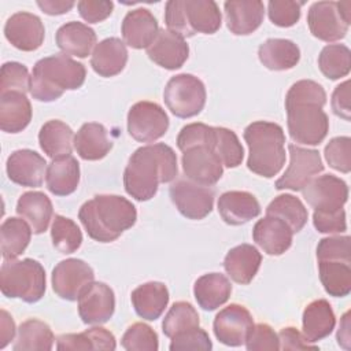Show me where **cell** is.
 <instances>
[{
	"mask_svg": "<svg viewBox=\"0 0 351 351\" xmlns=\"http://www.w3.org/2000/svg\"><path fill=\"white\" fill-rule=\"evenodd\" d=\"M325 103V89L313 80H300L289 88L285 96L287 125L295 143L319 145L325 140L329 132V119L322 110Z\"/></svg>",
	"mask_w": 351,
	"mask_h": 351,
	"instance_id": "cell-1",
	"label": "cell"
},
{
	"mask_svg": "<svg viewBox=\"0 0 351 351\" xmlns=\"http://www.w3.org/2000/svg\"><path fill=\"white\" fill-rule=\"evenodd\" d=\"M178 174L177 155L165 143L148 144L137 148L123 171V186L129 196L138 202L152 199L159 184L176 180Z\"/></svg>",
	"mask_w": 351,
	"mask_h": 351,
	"instance_id": "cell-2",
	"label": "cell"
},
{
	"mask_svg": "<svg viewBox=\"0 0 351 351\" xmlns=\"http://www.w3.org/2000/svg\"><path fill=\"white\" fill-rule=\"evenodd\" d=\"M78 218L90 239L111 243L136 223L137 210L126 197L96 195L81 206Z\"/></svg>",
	"mask_w": 351,
	"mask_h": 351,
	"instance_id": "cell-3",
	"label": "cell"
},
{
	"mask_svg": "<svg viewBox=\"0 0 351 351\" xmlns=\"http://www.w3.org/2000/svg\"><path fill=\"white\" fill-rule=\"evenodd\" d=\"M85 66L69 55L56 53L40 59L32 70L30 93L38 101H53L64 90H74L84 85Z\"/></svg>",
	"mask_w": 351,
	"mask_h": 351,
	"instance_id": "cell-4",
	"label": "cell"
},
{
	"mask_svg": "<svg viewBox=\"0 0 351 351\" xmlns=\"http://www.w3.org/2000/svg\"><path fill=\"white\" fill-rule=\"evenodd\" d=\"M248 145L247 167L262 177L271 178L285 163V134L278 123L255 121L244 129Z\"/></svg>",
	"mask_w": 351,
	"mask_h": 351,
	"instance_id": "cell-5",
	"label": "cell"
},
{
	"mask_svg": "<svg viewBox=\"0 0 351 351\" xmlns=\"http://www.w3.org/2000/svg\"><path fill=\"white\" fill-rule=\"evenodd\" d=\"M165 23L169 30L185 38L196 33H215L221 27L222 15L213 0H170L165 5Z\"/></svg>",
	"mask_w": 351,
	"mask_h": 351,
	"instance_id": "cell-6",
	"label": "cell"
},
{
	"mask_svg": "<svg viewBox=\"0 0 351 351\" xmlns=\"http://www.w3.org/2000/svg\"><path fill=\"white\" fill-rule=\"evenodd\" d=\"M0 289L7 298L36 303L45 293V270L32 258L4 261L0 269Z\"/></svg>",
	"mask_w": 351,
	"mask_h": 351,
	"instance_id": "cell-7",
	"label": "cell"
},
{
	"mask_svg": "<svg viewBox=\"0 0 351 351\" xmlns=\"http://www.w3.org/2000/svg\"><path fill=\"white\" fill-rule=\"evenodd\" d=\"M351 1H315L307 12V25L314 37L333 43L348 33Z\"/></svg>",
	"mask_w": 351,
	"mask_h": 351,
	"instance_id": "cell-8",
	"label": "cell"
},
{
	"mask_svg": "<svg viewBox=\"0 0 351 351\" xmlns=\"http://www.w3.org/2000/svg\"><path fill=\"white\" fill-rule=\"evenodd\" d=\"M206 88L202 80L192 74L171 77L163 90V100L173 115L192 118L202 112L206 104Z\"/></svg>",
	"mask_w": 351,
	"mask_h": 351,
	"instance_id": "cell-9",
	"label": "cell"
},
{
	"mask_svg": "<svg viewBox=\"0 0 351 351\" xmlns=\"http://www.w3.org/2000/svg\"><path fill=\"white\" fill-rule=\"evenodd\" d=\"M169 129L166 111L154 101H137L128 112V132L138 143H154Z\"/></svg>",
	"mask_w": 351,
	"mask_h": 351,
	"instance_id": "cell-10",
	"label": "cell"
},
{
	"mask_svg": "<svg viewBox=\"0 0 351 351\" xmlns=\"http://www.w3.org/2000/svg\"><path fill=\"white\" fill-rule=\"evenodd\" d=\"M289 165L285 173L276 181L274 186L278 191H300L315 174L324 170L321 155L317 149L303 148L296 144L288 145Z\"/></svg>",
	"mask_w": 351,
	"mask_h": 351,
	"instance_id": "cell-11",
	"label": "cell"
},
{
	"mask_svg": "<svg viewBox=\"0 0 351 351\" xmlns=\"http://www.w3.org/2000/svg\"><path fill=\"white\" fill-rule=\"evenodd\" d=\"M176 208L188 219H203L214 206V191L189 180H177L169 189Z\"/></svg>",
	"mask_w": 351,
	"mask_h": 351,
	"instance_id": "cell-12",
	"label": "cell"
},
{
	"mask_svg": "<svg viewBox=\"0 0 351 351\" xmlns=\"http://www.w3.org/2000/svg\"><path fill=\"white\" fill-rule=\"evenodd\" d=\"M300 191L308 206L321 213L340 210L348 199L346 181L333 174L313 177Z\"/></svg>",
	"mask_w": 351,
	"mask_h": 351,
	"instance_id": "cell-13",
	"label": "cell"
},
{
	"mask_svg": "<svg viewBox=\"0 0 351 351\" xmlns=\"http://www.w3.org/2000/svg\"><path fill=\"white\" fill-rule=\"evenodd\" d=\"M95 280L93 269L82 259L69 258L60 261L52 270L53 292L69 302L78 300L81 292Z\"/></svg>",
	"mask_w": 351,
	"mask_h": 351,
	"instance_id": "cell-14",
	"label": "cell"
},
{
	"mask_svg": "<svg viewBox=\"0 0 351 351\" xmlns=\"http://www.w3.org/2000/svg\"><path fill=\"white\" fill-rule=\"evenodd\" d=\"M181 165L189 181L204 186L217 184L223 174V166L208 144H197L182 151Z\"/></svg>",
	"mask_w": 351,
	"mask_h": 351,
	"instance_id": "cell-15",
	"label": "cell"
},
{
	"mask_svg": "<svg viewBox=\"0 0 351 351\" xmlns=\"http://www.w3.org/2000/svg\"><path fill=\"white\" fill-rule=\"evenodd\" d=\"M252 326L254 318L251 313L237 303H232L219 310L213 322L217 340L229 347L244 344Z\"/></svg>",
	"mask_w": 351,
	"mask_h": 351,
	"instance_id": "cell-16",
	"label": "cell"
},
{
	"mask_svg": "<svg viewBox=\"0 0 351 351\" xmlns=\"http://www.w3.org/2000/svg\"><path fill=\"white\" fill-rule=\"evenodd\" d=\"M115 311L114 291L104 282L92 281L78 298V314L86 325L107 322Z\"/></svg>",
	"mask_w": 351,
	"mask_h": 351,
	"instance_id": "cell-17",
	"label": "cell"
},
{
	"mask_svg": "<svg viewBox=\"0 0 351 351\" xmlns=\"http://www.w3.org/2000/svg\"><path fill=\"white\" fill-rule=\"evenodd\" d=\"M4 36L16 49L32 52L41 47L45 37V27L37 15L21 11L7 19Z\"/></svg>",
	"mask_w": 351,
	"mask_h": 351,
	"instance_id": "cell-18",
	"label": "cell"
},
{
	"mask_svg": "<svg viewBox=\"0 0 351 351\" xmlns=\"http://www.w3.org/2000/svg\"><path fill=\"white\" fill-rule=\"evenodd\" d=\"M5 170L14 184L37 188L43 185L47 162L33 149H16L8 156Z\"/></svg>",
	"mask_w": 351,
	"mask_h": 351,
	"instance_id": "cell-19",
	"label": "cell"
},
{
	"mask_svg": "<svg viewBox=\"0 0 351 351\" xmlns=\"http://www.w3.org/2000/svg\"><path fill=\"white\" fill-rule=\"evenodd\" d=\"M148 58L166 70L182 67L189 56L185 38L169 29H160L152 44L147 48Z\"/></svg>",
	"mask_w": 351,
	"mask_h": 351,
	"instance_id": "cell-20",
	"label": "cell"
},
{
	"mask_svg": "<svg viewBox=\"0 0 351 351\" xmlns=\"http://www.w3.org/2000/svg\"><path fill=\"white\" fill-rule=\"evenodd\" d=\"M293 232L282 219L266 215L259 219L252 229L254 241L267 255L278 256L289 250L292 245Z\"/></svg>",
	"mask_w": 351,
	"mask_h": 351,
	"instance_id": "cell-21",
	"label": "cell"
},
{
	"mask_svg": "<svg viewBox=\"0 0 351 351\" xmlns=\"http://www.w3.org/2000/svg\"><path fill=\"white\" fill-rule=\"evenodd\" d=\"M225 21L230 33L247 36L263 22L265 5L259 0H229L223 3Z\"/></svg>",
	"mask_w": 351,
	"mask_h": 351,
	"instance_id": "cell-22",
	"label": "cell"
},
{
	"mask_svg": "<svg viewBox=\"0 0 351 351\" xmlns=\"http://www.w3.org/2000/svg\"><path fill=\"white\" fill-rule=\"evenodd\" d=\"M121 32L126 45L134 49H143L152 44L159 33V26L149 10L136 8L125 15Z\"/></svg>",
	"mask_w": 351,
	"mask_h": 351,
	"instance_id": "cell-23",
	"label": "cell"
},
{
	"mask_svg": "<svg viewBox=\"0 0 351 351\" xmlns=\"http://www.w3.org/2000/svg\"><path fill=\"white\" fill-rule=\"evenodd\" d=\"M218 213L228 225H243L261 214L256 197L245 191H228L218 199Z\"/></svg>",
	"mask_w": 351,
	"mask_h": 351,
	"instance_id": "cell-24",
	"label": "cell"
},
{
	"mask_svg": "<svg viewBox=\"0 0 351 351\" xmlns=\"http://www.w3.org/2000/svg\"><path fill=\"white\" fill-rule=\"evenodd\" d=\"M128 62L126 44L118 37H108L97 43L90 56V66L100 77L119 74Z\"/></svg>",
	"mask_w": 351,
	"mask_h": 351,
	"instance_id": "cell-25",
	"label": "cell"
},
{
	"mask_svg": "<svg viewBox=\"0 0 351 351\" xmlns=\"http://www.w3.org/2000/svg\"><path fill=\"white\" fill-rule=\"evenodd\" d=\"M47 189L55 196L71 195L80 184V163L73 155L51 160L45 171Z\"/></svg>",
	"mask_w": 351,
	"mask_h": 351,
	"instance_id": "cell-26",
	"label": "cell"
},
{
	"mask_svg": "<svg viewBox=\"0 0 351 351\" xmlns=\"http://www.w3.org/2000/svg\"><path fill=\"white\" fill-rule=\"evenodd\" d=\"M262 262V255L251 244H240L229 250L223 259V269L237 284L247 285L256 276Z\"/></svg>",
	"mask_w": 351,
	"mask_h": 351,
	"instance_id": "cell-27",
	"label": "cell"
},
{
	"mask_svg": "<svg viewBox=\"0 0 351 351\" xmlns=\"http://www.w3.org/2000/svg\"><path fill=\"white\" fill-rule=\"evenodd\" d=\"M55 41L64 55L84 59L96 45V33L88 25L71 21L58 29Z\"/></svg>",
	"mask_w": 351,
	"mask_h": 351,
	"instance_id": "cell-28",
	"label": "cell"
},
{
	"mask_svg": "<svg viewBox=\"0 0 351 351\" xmlns=\"http://www.w3.org/2000/svg\"><path fill=\"white\" fill-rule=\"evenodd\" d=\"M130 299L138 317L147 321H155L163 314L170 296L163 282L149 281L138 285L132 292Z\"/></svg>",
	"mask_w": 351,
	"mask_h": 351,
	"instance_id": "cell-29",
	"label": "cell"
},
{
	"mask_svg": "<svg viewBox=\"0 0 351 351\" xmlns=\"http://www.w3.org/2000/svg\"><path fill=\"white\" fill-rule=\"evenodd\" d=\"M74 148L84 160H99L111 151L112 140L104 125L86 122L74 136Z\"/></svg>",
	"mask_w": 351,
	"mask_h": 351,
	"instance_id": "cell-30",
	"label": "cell"
},
{
	"mask_svg": "<svg viewBox=\"0 0 351 351\" xmlns=\"http://www.w3.org/2000/svg\"><path fill=\"white\" fill-rule=\"evenodd\" d=\"M32 104L22 92L0 95V129L5 133H19L32 121Z\"/></svg>",
	"mask_w": 351,
	"mask_h": 351,
	"instance_id": "cell-31",
	"label": "cell"
},
{
	"mask_svg": "<svg viewBox=\"0 0 351 351\" xmlns=\"http://www.w3.org/2000/svg\"><path fill=\"white\" fill-rule=\"evenodd\" d=\"M303 335L310 343L319 341L328 337L336 325V317L330 303L326 299H317L304 307Z\"/></svg>",
	"mask_w": 351,
	"mask_h": 351,
	"instance_id": "cell-32",
	"label": "cell"
},
{
	"mask_svg": "<svg viewBox=\"0 0 351 351\" xmlns=\"http://www.w3.org/2000/svg\"><path fill=\"white\" fill-rule=\"evenodd\" d=\"M232 284L229 278L221 273H207L200 276L193 285V295L206 311H213L229 300Z\"/></svg>",
	"mask_w": 351,
	"mask_h": 351,
	"instance_id": "cell-33",
	"label": "cell"
},
{
	"mask_svg": "<svg viewBox=\"0 0 351 351\" xmlns=\"http://www.w3.org/2000/svg\"><path fill=\"white\" fill-rule=\"evenodd\" d=\"M16 213L27 221L33 233H44L52 219L53 208L49 197L38 191H29L19 196L16 203Z\"/></svg>",
	"mask_w": 351,
	"mask_h": 351,
	"instance_id": "cell-34",
	"label": "cell"
},
{
	"mask_svg": "<svg viewBox=\"0 0 351 351\" xmlns=\"http://www.w3.org/2000/svg\"><path fill=\"white\" fill-rule=\"evenodd\" d=\"M261 63L273 71H282L295 67L300 60L299 47L287 38H267L258 48Z\"/></svg>",
	"mask_w": 351,
	"mask_h": 351,
	"instance_id": "cell-35",
	"label": "cell"
},
{
	"mask_svg": "<svg viewBox=\"0 0 351 351\" xmlns=\"http://www.w3.org/2000/svg\"><path fill=\"white\" fill-rule=\"evenodd\" d=\"M38 143L47 156L55 159L64 155H71L74 144L73 129L59 119L45 122L38 132Z\"/></svg>",
	"mask_w": 351,
	"mask_h": 351,
	"instance_id": "cell-36",
	"label": "cell"
},
{
	"mask_svg": "<svg viewBox=\"0 0 351 351\" xmlns=\"http://www.w3.org/2000/svg\"><path fill=\"white\" fill-rule=\"evenodd\" d=\"M32 226L26 219L18 217L7 218L0 226V244L4 261L16 259L32 239Z\"/></svg>",
	"mask_w": 351,
	"mask_h": 351,
	"instance_id": "cell-37",
	"label": "cell"
},
{
	"mask_svg": "<svg viewBox=\"0 0 351 351\" xmlns=\"http://www.w3.org/2000/svg\"><path fill=\"white\" fill-rule=\"evenodd\" d=\"M55 336L52 329L44 321L30 318L23 321L16 333L14 351H49L52 350Z\"/></svg>",
	"mask_w": 351,
	"mask_h": 351,
	"instance_id": "cell-38",
	"label": "cell"
},
{
	"mask_svg": "<svg viewBox=\"0 0 351 351\" xmlns=\"http://www.w3.org/2000/svg\"><path fill=\"white\" fill-rule=\"evenodd\" d=\"M318 274L326 293L344 298L351 292V266L341 261H318Z\"/></svg>",
	"mask_w": 351,
	"mask_h": 351,
	"instance_id": "cell-39",
	"label": "cell"
},
{
	"mask_svg": "<svg viewBox=\"0 0 351 351\" xmlns=\"http://www.w3.org/2000/svg\"><path fill=\"white\" fill-rule=\"evenodd\" d=\"M266 215L282 219L293 233L300 232L307 223L308 213L302 200L293 195L284 193L274 197L266 207Z\"/></svg>",
	"mask_w": 351,
	"mask_h": 351,
	"instance_id": "cell-40",
	"label": "cell"
},
{
	"mask_svg": "<svg viewBox=\"0 0 351 351\" xmlns=\"http://www.w3.org/2000/svg\"><path fill=\"white\" fill-rule=\"evenodd\" d=\"M208 145L217 154L222 166L230 169L241 165L244 158V149L233 130L221 126H213Z\"/></svg>",
	"mask_w": 351,
	"mask_h": 351,
	"instance_id": "cell-41",
	"label": "cell"
},
{
	"mask_svg": "<svg viewBox=\"0 0 351 351\" xmlns=\"http://www.w3.org/2000/svg\"><path fill=\"white\" fill-rule=\"evenodd\" d=\"M318 67L329 80L348 75L351 70V51L344 44H328L318 56Z\"/></svg>",
	"mask_w": 351,
	"mask_h": 351,
	"instance_id": "cell-42",
	"label": "cell"
},
{
	"mask_svg": "<svg viewBox=\"0 0 351 351\" xmlns=\"http://www.w3.org/2000/svg\"><path fill=\"white\" fill-rule=\"evenodd\" d=\"M52 245L60 254H73L82 244V233L78 225L63 215H55L51 225Z\"/></svg>",
	"mask_w": 351,
	"mask_h": 351,
	"instance_id": "cell-43",
	"label": "cell"
},
{
	"mask_svg": "<svg viewBox=\"0 0 351 351\" xmlns=\"http://www.w3.org/2000/svg\"><path fill=\"white\" fill-rule=\"evenodd\" d=\"M199 314L189 302H176L163 318L162 330L165 336L171 339L182 330L199 326Z\"/></svg>",
	"mask_w": 351,
	"mask_h": 351,
	"instance_id": "cell-44",
	"label": "cell"
},
{
	"mask_svg": "<svg viewBox=\"0 0 351 351\" xmlns=\"http://www.w3.org/2000/svg\"><path fill=\"white\" fill-rule=\"evenodd\" d=\"M121 346L128 351H156L159 341L156 332L149 325L134 322L123 333Z\"/></svg>",
	"mask_w": 351,
	"mask_h": 351,
	"instance_id": "cell-45",
	"label": "cell"
},
{
	"mask_svg": "<svg viewBox=\"0 0 351 351\" xmlns=\"http://www.w3.org/2000/svg\"><path fill=\"white\" fill-rule=\"evenodd\" d=\"M30 90V75L27 67L18 62H7L1 66L0 73V95L5 92Z\"/></svg>",
	"mask_w": 351,
	"mask_h": 351,
	"instance_id": "cell-46",
	"label": "cell"
},
{
	"mask_svg": "<svg viewBox=\"0 0 351 351\" xmlns=\"http://www.w3.org/2000/svg\"><path fill=\"white\" fill-rule=\"evenodd\" d=\"M325 159L328 165L340 171V173H350L351 170V138L348 136L333 137L325 145L324 149Z\"/></svg>",
	"mask_w": 351,
	"mask_h": 351,
	"instance_id": "cell-47",
	"label": "cell"
},
{
	"mask_svg": "<svg viewBox=\"0 0 351 351\" xmlns=\"http://www.w3.org/2000/svg\"><path fill=\"white\" fill-rule=\"evenodd\" d=\"M303 1L292 0H270L267 3L269 19L280 27H291L300 19V8Z\"/></svg>",
	"mask_w": 351,
	"mask_h": 351,
	"instance_id": "cell-48",
	"label": "cell"
},
{
	"mask_svg": "<svg viewBox=\"0 0 351 351\" xmlns=\"http://www.w3.org/2000/svg\"><path fill=\"white\" fill-rule=\"evenodd\" d=\"M350 254V236L347 234L324 237L317 245L318 261H341L351 263Z\"/></svg>",
	"mask_w": 351,
	"mask_h": 351,
	"instance_id": "cell-49",
	"label": "cell"
},
{
	"mask_svg": "<svg viewBox=\"0 0 351 351\" xmlns=\"http://www.w3.org/2000/svg\"><path fill=\"white\" fill-rule=\"evenodd\" d=\"M169 348L171 351H182V350L210 351L213 348V343L204 329L195 326L174 335L171 337Z\"/></svg>",
	"mask_w": 351,
	"mask_h": 351,
	"instance_id": "cell-50",
	"label": "cell"
},
{
	"mask_svg": "<svg viewBox=\"0 0 351 351\" xmlns=\"http://www.w3.org/2000/svg\"><path fill=\"white\" fill-rule=\"evenodd\" d=\"M245 347L248 351H262V350H280L278 335L267 324H254L247 340Z\"/></svg>",
	"mask_w": 351,
	"mask_h": 351,
	"instance_id": "cell-51",
	"label": "cell"
},
{
	"mask_svg": "<svg viewBox=\"0 0 351 351\" xmlns=\"http://www.w3.org/2000/svg\"><path fill=\"white\" fill-rule=\"evenodd\" d=\"M313 223L314 228L319 233H343L347 230V221H346V211L343 208L336 211H314L313 214Z\"/></svg>",
	"mask_w": 351,
	"mask_h": 351,
	"instance_id": "cell-52",
	"label": "cell"
},
{
	"mask_svg": "<svg viewBox=\"0 0 351 351\" xmlns=\"http://www.w3.org/2000/svg\"><path fill=\"white\" fill-rule=\"evenodd\" d=\"M78 12L88 23H99L108 18L114 10V3L107 0H81L77 3Z\"/></svg>",
	"mask_w": 351,
	"mask_h": 351,
	"instance_id": "cell-53",
	"label": "cell"
},
{
	"mask_svg": "<svg viewBox=\"0 0 351 351\" xmlns=\"http://www.w3.org/2000/svg\"><path fill=\"white\" fill-rule=\"evenodd\" d=\"M280 350H318V346L310 343L303 333L293 326L282 328L278 333Z\"/></svg>",
	"mask_w": 351,
	"mask_h": 351,
	"instance_id": "cell-54",
	"label": "cell"
},
{
	"mask_svg": "<svg viewBox=\"0 0 351 351\" xmlns=\"http://www.w3.org/2000/svg\"><path fill=\"white\" fill-rule=\"evenodd\" d=\"M332 111L335 115L343 118L344 121L351 119V108H350V81H344L337 85L332 93Z\"/></svg>",
	"mask_w": 351,
	"mask_h": 351,
	"instance_id": "cell-55",
	"label": "cell"
},
{
	"mask_svg": "<svg viewBox=\"0 0 351 351\" xmlns=\"http://www.w3.org/2000/svg\"><path fill=\"white\" fill-rule=\"evenodd\" d=\"M56 348L59 351H69V350H95L93 341L88 333V330L82 333H67L60 335L56 339Z\"/></svg>",
	"mask_w": 351,
	"mask_h": 351,
	"instance_id": "cell-56",
	"label": "cell"
},
{
	"mask_svg": "<svg viewBox=\"0 0 351 351\" xmlns=\"http://www.w3.org/2000/svg\"><path fill=\"white\" fill-rule=\"evenodd\" d=\"M92 341H93V346H95V350H104V351H112L117 348V341H115V337L114 335L107 330L106 328H101V326H95V328H90V329H86Z\"/></svg>",
	"mask_w": 351,
	"mask_h": 351,
	"instance_id": "cell-57",
	"label": "cell"
},
{
	"mask_svg": "<svg viewBox=\"0 0 351 351\" xmlns=\"http://www.w3.org/2000/svg\"><path fill=\"white\" fill-rule=\"evenodd\" d=\"M15 322L12 317L5 311H0V348L7 347V344L14 340L15 336Z\"/></svg>",
	"mask_w": 351,
	"mask_h": 351,
	"instance_id": "cell-58",
	"label": "cell"
},
{
	"mask_svg": "<svg viewBox=\"0 0 351 351\" xmlns=\"http://www.w3.org/2000/svg\"><path fill=\"white\" fill-rule=\"evenodd\" d=\"M74 1H63V0H44L37 1V5L43 10V12L48 15H62L69 12L74 7Z\"/></svg>",
	"mask_w": 351,
	"mask_h": 351,
	"instance_id": "cell-59",
	"label": "cell"
},
{
	"mask_svg": "<svg viewBox=\"0 0 351 351\" xmlns=\"http://www.w3.org/2000/svg\"><path fill=\"white\" fill-rule=\"evenodd\" d=\"M350 311H346L340 319V325H339V330H337V343L340 347H343L344 350H350V344H351V335H350Z\"/></svg>",
	"mask_w": 351,
	"mask_h": 351,
	"instance_id": "cell-60",
	"label": "cell"
}]
</instances>
